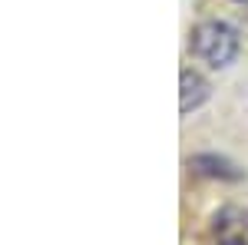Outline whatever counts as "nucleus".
<instances>
[{"label":"nucleus","instance_id":"nucleus-1","mask_svg":"<svg viewBox=\"0 0 248 245\" xmlns=\"http://www.w3.org/2000/svg\"><path fill=\"white\" fill-rule=\"evenodd\" d=\"M189 50L192 57L209 63L212 70H225L232 60L238 57V33L222 20H202V23L192 27Z\"/></svg>","mask_w":248,"mask_h":245},{"label":"nucleus","instance_id":"nucleus-2","mask_svg":"<svg viewBox=\"0 0 248 245\" xmlns=\"http://www.w3.org/2000/svg\"><path fill=\"white\" fill-rule=\"evenodd\" d=\"M212 239L215 245H248V209L222 206L212 215Z\"/></svg>","mask_w":248,"mask_h":245},{"label":"nucleus","instance_id":"nucleus-3","mask_svg":"<svg viewBox=\"0 0 248 245\" xmlns=\"http://www.w3.org/2000/svg\"><path fill=\"white\" fill-rule=\"evenodd\" d=\"M209 99V83H205V76L199 73V70H182L179 73V110L182 113H192V110H199L202 103Z\"/></svg>","mask_w":248,"mask_h":245},{"label":"nucleus","instance_id":"nucleus-4","mask_svg":"<svg viewBox=\"0 0 248 245\" xmlns=\"http://www.w3.org/2000/svg\"><path fill=\"white\" fill-rule=\"evenodd\" d=\"M189 166L195 172H202V176H212V179H242V169H235L229 159H222V156H209V152L192 156Z\"/></svg>","mask_w":248,"mask_h":245},{"label":"nucleus","instance_id":"nucleus-5","mask_svg":"<svg viewBox=\"0 0 248 245\" xmlns=\"http://www.w3.org/2000/svg\"><path fill=\"white\" fill-rule=\"evenodd\" d=\"M238 3H248V0H238Z\"/></svg>","mask_w":248,"mask_h":245}]
</instances>
